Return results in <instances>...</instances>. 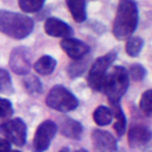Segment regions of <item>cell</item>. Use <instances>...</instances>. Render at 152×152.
<instances>
[{
    "mask_svg": "<svg viewBox=\"0 0 152 152\" xmlns=\"http://www.w3.org/2000/svg\"><path fill=\"white\" fill-rule=\"evenodd\" d=\"M59 152H88L87 150H83V148H80V150H75V151H71L70 148H68V147H64V148H62Z\"/></svg>",
    "mask_w": 152,
    "mask_h": 152,
    "instance_id": "4316f807",
    "label": "cell"
},
{
    "mask_svg": "<svg viewBox=\"0 0 152 152\" xmlns=\"http://www.w3.org/2000/svg\"><path fill=\"white\" fill-rule=\"evenodd\" d=\"M138 25V7L133 0H120L113 23V34L119 40L132 36Z\"/></svg>",
    "mask_w": 152,
    "mask_h": 152,
    "instance_id": "6da1fadb",
    "label": "cell"
},
{
    "mask_svg": "<svg viewBox=\"0 0 152 152\" xmlns=\"http://www.w3.org/2000/svg\"><path fill=\"white\" fill-rule=\"evenodd\" d=\"M10 66L18 75H26L31 68V52L25 46L14 48L10 56Z\"/></svg>",
    "mask_w": 152,
    "mask_h": 152,
    "instance_id": "ba28073f",
    "label": "cell"
},
{
    "mask_svg": "<svg viewBox=\"0 0 152 152\" xmlns=\"http://www.w3.org/2000/svg\"><path fill=\"white\" fill-rule=\"evenodd\" d=\"M82 125L72 119H65L61 125V133L71 139H78L82 134Z\"/></svg>",
    "mask_w": 152,
    "mask_h": 152,
    "instance_id": "4fadbf2b",
    "label": "cell"
},
{
    "mask_svg": "<svg viewBox=\"0 0 152 152\" xmlns=\"http://www.w3.org/2000/svg\"><path fill=\"white\" fill-rule=\"evenodd\" d=\"M46 104L59 112H70L78 106V101L75 95L63 86H55L50 89L45 99Z\"/></svg>",
    "mask_w": 152,
    "mask_h": 152,
    "instance_id": "277c9868",
    "label": "cell"
},
{
    "mask_svg": "<svg viewBox=\"0 0 152 152\" xmlns=\"http://www.w3.org/2000/svg\"><path fill=\"white\" fill-rule=\"evenodd\" d=\"M44 30L49 36H52V37L68 38L72 34V30L66 23L53 17H50L45 20Z\"/></svg>",
    "mask_w": 152,
    "mask_h": 152,
    "instance_id": "8fae6325",
    "label": "cell"
},
{
    "mask_svg": "<svg viewBox=\"0 0 152 152\" xmlns=\"http://www.w3.org/2000/svg\"><path fill=\"white\" fill-rule=\"evenodd\" d=\"M142 48V39L139 38V37H129V39L127 40V44H126V52L132 56V57H135L140 50Z\"/></svg>",
    "mask_w": 152,
    "mask_h": 152,
    "instance_id": "ffe728a7",
    "label": "cell"
},
{
    "mask_svg": "<svg viewBox=\"0 0 152 152\" xmlns=\"http://www.w3.org/2000/svg\"><path fill=\"white\" fill-rule=\"evenodd\" d=\"M151 139L150 131L144 126H134L128 132V142L132 147H141Z\"/></svg>",
    "mask_w": 152,
    "mask_h": 152,
    "instance_id": "7c38bea8",
    "label": "cell"
},
{
    "mask_svg": "<svg viewBox=\"0 0 152 152\" xmlns=\"http://www.w3.org/2000/svg\"><path fill=\"white\" fill-rule=\"evenodd\" d=\"M12 113H13L12 103L6 99L0 97V119L10 116V115H12Z\"/></svg>",
    "mask_w": 152,
    "mask_h": 152,
    "instance_id": "cb8c5ba5",
    "label": "cell"
},
{
    "mask_svg": "<svg viewBox=\"0 0 152 152\" xmlns=\"http://www.w3.org/2000/svg\"><path fill=\"white\" fill-rule=\"evenodd\" d=\"M33 30V20L24 14L0 10V32L14 38L23 39Z\"/></svg>",
    "mask_w": 152,
    "mask_h": 152,
    "instance_id": "7a4b0ae2",
    "label": "cell"
},
{
    "mask_svg": "<svg viewBox=\"0 0 152 152\" xmlns=\"http://www.w3.org/2000/svg\"><path fill=\"white\" fill-rule=\"evenodd\" d=\"M0 133L8 142L23 146L26 141V125L21 119H12L0 125Z\"/></svg>",
    "mask_w": 152,
    "mask_h": 152,
    "instance_id": "8992f818",
    "label": "cell"
},
{
    "mask_svg": "<svg viewBox=\"0 0 152 152\" xmlns=\"http://www.w3.org/2000/svg\"><path fill=\"white\" fill-rule=\"evenodd\" d=\"M93 119L99 126H107L112 122V119H113L112 110L108 107L99 106L93 114Z\"/></svg>",
    "mask_w": 152,
    "mask_h": 152,
    "instance_id": "e0dca14e",
    "label": "cell"
},
{
    "mask_svg": "<svg viewBox=\"0 0 152 152\" xmlns=\"http://www.w3.org/2000/svg\"><path fill=\"white\" fill-rule=\"evenodd\" d=\"M65 2L75 21L82 23L86 20V0H65Z\"/></svg>",
    "mask_w": 152,
    "mask_h": 152,
    "instance_id": "5bb4252c",
    "label": "cell"
},
{
    "mask_svg": "<svg viewBox=\"0 0 152 152\" xmlns=\"http://www.w3.org/2000/svg\"><path fill=\"white\" fill-rule=\"evenodd\" d=\"M146 75V70L140 64H133L129 68V75L133 81H141Z\"/></svg>",
    "mask_w": 152,
    "mask_h": 152,
    "instance_id": "7402d4cb",
    "label": "cell"
},
{
    "mask_svg": "<svg viewBox=\"0 0 152 152\" xmlns=\"http://www.w3.org/2000/svg\"><path fill=\"white\" fill-rule=\"evenodd\" d=\"M10 152H19V151H10Z\"/></svg>",
    "mask_w": 152,
    "mask_h": 152,
    "instance_id": "83f0119b",
    "label": "cell"
},
{
    "mask_svg": "<svg viewBox=\"0 0 152 152\" xmlns=\"http://www.w3.org/2000/svg\"><path fill=\"white\" fill-rule=\"evenodd\" d=\"M91 139L95 147L100 152H115L116 151V140L114 137L106 131L95 129L91 133Z\"/></svg>",
    "mask_w": 152,
    "mask_h": 152,
    "instance_id": "30bf717a",
    "label": "cell"
},
{
    "mask_svg": "<svg viewBox=\"0 0 152 152\" xmlns=\"http://www.w3.org/2000/svg\"><path fill=\"white\" fill-rule=\"evenodd\" d=\"M44 2L45 0H18L19 7L27 13H33L39 11L44 5Z\"/></svg>",
    "mask_w": 152,
    "mask_h": 152,
    "instance_id": "d6986e66",
    "label": "cell"
},
{
    "mask_svg": "<svg viewBox=\"0 0 152 152\" xmlns=\"http://www.w3.org/2000/svg\"><path fill=\"white\" fill-rule=\"evenodd\" d=\"M61 46H62L63 51L69 57H71L72 59H76V61L84 57L89 51V46L86 43H83L78 39H75V38H70V37L64 38L61 42Z\"/></svg>",
    "mask_w": 152,
    "mask_h": 152,
    "instance_id": "9c48e42d",
    "label": "cell"
},
{
    "mask_svg": "<svg viewBox=\"0 0 152 152\" xmlns=\"http://www.w3.org/2000/svg\"><path fill=\"white\" fill-rule=\"evenodd\" d=\"M11 151V144L6 140L0 138V152H10Z\"/></svg>",
    "mask_w": 152,
    "mask_h": 152,
    "instance_id": "484cf974",
    "label": "cell"
},
{
    "mask_svg": "<svg viewBox=\"0 0 152 152\" xmlns=\"http://www.w3.org/2000/svg\"><path fill=\"white\" fill-rule=\"evenodd\" d=\"M84 65H86V64H84L83 62H81V59H78V61H77L76 63H74V64H70V66H69V69H68L69 75H70L71 77L78 76L81 72L84 71V69H86Z\"/></svg>",
    "mask_w": 152,
    "mask_h": 152,
    "instance_id": "d4e9b609",
    "label": "cell"
},
{
    "mask_svg": "<svg viewBox=\"0 0 152 152\" xmlns=\"http://www.w3.org/2000/svg\"><path fill=\"white\" fill-rule=\"evenodd\" d=\"M24 86H25V89L30 94H32V95H37V94H40L43 91L42 82L34 75H27V76H25L24 77Z\"/></svg>",
    "mask_w": 152,
    "mask_h": 152,
    "instance_id": "ac0fdd59",
    "label": "cell"
},
{
    "mask_svg": "<svg viewBox=\"0 0 152 152\" xmlns=\"http://www.w3.org/2000/svg\"><path fill=\"white\" fill-rule=\"evenodd\" d=\"M56 66V59L51 56H43L34 63V70L40 75H49Z\"/></svg>",
    "mask_w": 152,
    "mask_h": 152,
    "instance_id": "9a60e30c",
    "label": "cell"
},
{
    "mask_svg": "<svg viewBox=\"0 0 152 152\" xmlns=\"http://www.w3.org/2000/svg\"><path fill=\"white\" fill-rule=\"evenodd\" d=\"M140 108L146 115H151L152 112V90H146L140 99Z\"/></svg>",
    "mask_w": 152,
    "mask_h": 152,
    "instance_id": "44dd1931",
    "label": "cell"
},
{
    "mask_svg": "<svg viewBox=\"0 0 152 152\" xmlns=\"http://www.w3.org/2000/svg\"><path fill=\"white\" fill-rule=\"evenodd\" d=\"M115 57H116V52L110 51L106 53L104 56H101L94 62L88 74V84L90 86L91 89L102 90V86H103L104 77L107 75V70L109 65L114 62Z\"/></svg>",
    "mask_w": 152,
    "mask_h": 152,
    "instance_id": "5b68a950",
    "label": "cell"
},
{
    "mask_svg": "<svg viewBox=\"0 0 152 152\" xmlns=\"http://www.w3.org/2000/svg\"><path fill=\"white\" fill-rule=\"evenodd\" d=\"M112 116L115 118L114 129H115L116 134L120 137L125 132V128H126V119H125L124 112H122V109H121V107H120L119 103L112 104Z\"/></svg>",
    "mask_w": 152,
    "mask_h": 152,
    "instance_id": "2e32d148",
    "label": "cell"
},
{
    "mask_svg": "<svg viewBox=\"0 0 152 152\" xmlns=\"http://www.w3.org/2000/svg\"><path fill=\"white\" fill-rule=\"evenodd\" d=\"M12 89L11 77L5 69H0V93H6Z\"/></svg>",
    "mask_w": 152,
    "mask_h": 152,
    "instance_id": "603a6c76",
    "label": "cell"
},
{
    "mask_svg": "<svg viewBox=\"0 0 152 152\" xmlns=\"http://www.w3.org/2000/svg\"><path fill=\"white\" fill-rule=\"evenodd\" d=\"M56 132H57V126L53 121H51V120L43 121L38 126V128L36 129V133H34L33 151L34 152H44L45 150H48Z\"/></svg>",
    "mask_w": 152,
    "mask_h": 152,
    "instance_id": "52a82bcc",
    "label": "cell"
},
{
    "mask_svg": "<svg viewBox=\"0 0 152 152\" xmlns=\"http://www.w3.org/2000/svg\"><path fill=\"white\" fill-rule=\"evenodd\" d=\"M128 88V72L122 66H114L104 77L102 90L106 93L110 104L119 103Z\"/></svg>",
    "mask_w": 152,
    "mask_h": 152,
    "instance_id": "3957f363",
    "label": "cell"
}]
</instances>
